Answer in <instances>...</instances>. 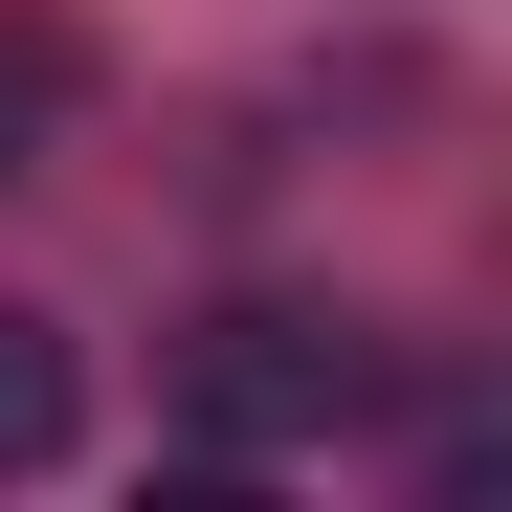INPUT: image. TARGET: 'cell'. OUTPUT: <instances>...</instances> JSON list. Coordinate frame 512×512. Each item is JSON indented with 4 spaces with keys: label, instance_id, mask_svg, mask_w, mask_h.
I'll use <instances>...</instances> for the list:
<instances>
[{
    "label": "cell",
    "instance_id": "cell-1",
    "mask_svg": "<svg viewBox=\"0 0 512 512\" xmlns=\"http://www.w3.org/2000/svg\"><path fill=\"white\" fill-rule=\"evenodd\" d=\"M357 401H379V334H357V312L245 290V312H201V334H179V423H201V446H334Z\"/></svg>",
    "mask_w": 512,
    "mask_h": 512
},
{
    "label": "cell",
    "instance_id": "cell-2",
    "mask_svg": "<svg viewBox=\"0 0 512 512\" xmlns=\"http://www.w3.org/2000/svg\"><path fill=\"white\" fill-rule=\"evenodd\" d=\"M67 90H90V45H67L45 0H0V179H23V156L67 134Z\"/></svg>",
    "mask_w": 512,
    "mask_h": 512
},
{
    "label": "cell",
    "instance_id": "cell-3",
    "mask_svg": "<svg viewBox=\"0 0 512 512\" xmlns=\"http://www.w3.org/2000/svg\"><path fill=\"white\" fill-rule=\"evenodd\" d=\"M67 423H90L67 334H45V312H0V468H67Z\"/></svg>",
    "mask_w": 512,
    "mask_h": 512
}]
</instances>
